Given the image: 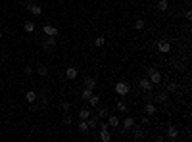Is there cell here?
<instances>
[{"instance_id": "obj_25", "label": "cell", "mask_w": 192, "mask_h": 142, "mask_svg": "<svg viewBox=\"0 0 192 142\" xmlns=\"http://www.w3.org/2000/svg\"><path fill=\"white\" fill-rule=\"evenodd\" d=\"M108 108H100V109H98V113H96V115H98V119H104V117H108Z\"/></svg>"}, {"instance_id": "obj_14", "label": "cell", "mask_w": 192, "mask_h": 142, "mask_svg": "<svg viewBox=\"0 0 192 142\" xmlns=\"http://www.w3.org/2000/svg\"><path fill=\"white\" fill-rule=\"evenodd\" d=\"M98 121H100V119H98V115H92V113H91V117L87 119L88 129H96V127H98Z\"/></svg>"}, {"instance_id": "obj_10", "label": "cell", "mask_w": 192, "mask_h": 142, "mask_svg": "<svg viewBox=\"0 0 192 142\" xmlns=\"http://www.w3.org/2000/svg\"><path fill=\"white\" fill-rule=\"evenodd\" d=\"M167 138L169 140H177L179 138V129L177 127H169L167 129Z\"/></svg>"}, {"instance_id": "obj_8", "label": "cell", "mask_w": 192, "mask_h": 142, "mask_svg": "<svg viewBox=\"0 0 192 142\" xmlns=\"http://www.w3.org/2000/svg\"><path fill=\"white\" fill-rule=\"evenodd\" d=\"M42 33L46 35V36H58V27H54V25H44L42 27Z\"/></svg>"}, {"instance_id": "obj_27", "label": "cell", "mask_w": 192, "mask_h": 142, "mask_svg": "<svg viewBox=\"0 0 192 142\" xmlns=\"http://www.w3.org/2000/svg\"><path fill=\"white\" fill-rule=\"evenodd\" d=\"M144 138V131L142 129H134V140H142Z\"/></svg>"}, {"instance_id": "obj_24", "label": "cell", "mask_w": 192, "mask_h": 142, "mask_svg": "<svg viewBox=\"0 0 192 142\" xmlns=\"http://www.w3.org/2000/svg\"><path fill=\"white\" fill-rule=\"evenodd\" d=\"M37 73H39L40 77H46L48 75V67L46 66H39V67H37Z\"/></svg>"}, {"instance_id": "obj_12", "label": "cell", "mask_w": 192, "mask_h": 142, "mask_svg": "<svg viewBox=\"0 0 192 142\" xmlns=\"http://www.w3.org/2000/svg\"><path fill=\"white\" fill-rule=\"evenodd\" d=\"M144 113H146V115H154V113H158L156 106H154V104L150 102V100H148V104H146V106H144Z\"/></svg>"}, {"instance_id": "obj_35", "label": "cell", "mask_w": 192, "mask_h": 142, "mask_svg": "<svg viewBox=\"0 0 192 142\" xmlns=\"http://www.w3.org/2000/svg\"><path fill=\"white\" fill-rule=\"evenodd\" d=\"M150 123V115H144L142 117V125H148Z\"/></svg>"}, {"instance_id": "obj_20", "label": "cell", "mask_w": 192, "mask_h": 142, "mask_svg": "<svg viewBox=\"0 0 192 142\" xmlns=\"http://www.w3.org/2000/svg\"><path fill=\"white\" fill-rule=\"evenodd\" d=\"M23 31H25V33H33V31H35V23L33 21H25L23 23Z\"/></svg>"}, {"instance_id": "obj_28", "label": "cell", "mask_w": 192, "mask_h": 142, "mask_svg": "<svg viewBox=\"0 0 192 142\" xmlns=\"http://www.w3.org/2000/svg\"><path fill=\"white\" fill-rule=\"evenodd\" d=\"M179 90V84L177 83H169L167 84V92H177Z\"/></svg>"}, {"instance_id": "obj_6", "label": "cell", "mask_w": 192, "mask_h": 142, "mask_svg": "<svg viewBox=\"0 0 192 142\" xmlns=\"http://www.w3.org/2000/svg\"><path fill=\"white\" fill-rule=\"evenodd\" d=\"M108 125H110L112 129H119V125H121L119 117H117V115H113V113H108Z\"/></svg>"}, {"instance_id": "obj_16", "label": "cell", "mask_w": 192, "mask_h": 142, "mask_svg": "<svg viewBox=\"0 0 192 142\" xmlns=\"http://www.w3.org/2000/svg\"><path fill=\"white\" fill-rule=\"evenodd\" d=\"M77 129H79L81 133H88V131H91V129H88L87 119H81V121H79V125H77Z\"/></svg>"}, {"instance_id": "obj_13", "label": "cell", "mask_w": 192, "mask_h": 142, "mask_svg": "<svg viewBox=\"0 0 192 142\" xmlns=\"http://www.w3.org/2000/svg\"><path fill=\"white\" fill-rule=\"evenodd\" d=\"M100 140H102V142H110V140H112L110 129H100Z\"/></svg>"}, {"instance_id": "obj_7", "label": "cell", "mask_w": 192, "mask_h": 142, "mask_svg": "<svg viewBox=\"0 0 192 142\" xmlns=\"http://www.w3.org/2000/svg\"><path fill=\"white\" fill-rule=\"evenodd\" d=\"M27 12H31L33 15H40L42 14V6H37L35 2H27Z\"/></svg>"}, {"instance_id": "obj_22", "label": "cell", "mask_w": 192, "mask_h": 142, "mask_svg": "<svg viewBox=\"0 0 192 142\" xmlns=\"http://www.w3.org/2000/svg\"><path fill=\"white\" fill-rule=\"evenodd\" d=\"M88 117H91V109H88V108H83L79 111V119H88Z\"/></svg>"}, {"instance_id": "obj_3", "label": "cell", "mask_w": 192, "mask_h": 142, "mask_svg": "<svg viewBox=\"0 0 192 142\" xmlns=\"http://www.w3.org/2000/svg\"><path fill=\"white\" fill-rule=\"evenodd\" d=\"M158 52H160V54H169L171 52V42L165 40V39H161L160 42H158Z\"/></svg>"}, {"instance_id": "obj_34", "label": "cell", "mask_w": 192, "mask_h": 142, "mask_svg": "<svg viewBox=\"0 0 192 142\" xmlns=\"http://www.w3.org/2000/svg\"><path fill=\"white\" fill-rule=\"evenodd\" d=\"M33 71H35V69H33V67H29V66H27V67H25V69H23V73H25V75H31V73H33Z\"/></svg>"}, {"instance_id": "obj_37", "label": "cell", "mask_w": 192, "mask_h": 142, "mask_svg": "<svg viewBox=\"0 0 192 142\" xmlns=\"http://www.w3.org/2000/svg\"><path fill=\"white\" fill-rule=\"evenodd\" d=\"M25 2H33V0H25Z\"/></svg>"}, {"instance_id": "obj_15", "label": "cell", "mask_w": 192, "mask_h": 142, "mask_svg": "<svg viewBox=\"0 0 192 142\" xmlns=\"http://www.w3.org/2000/svg\"><path fill=\"white\" fill-rule=\"evenodd\" d=\"M65 77H67L69 81H75L77 79V69L75 67H67V69H65Z\"/></svg>"}, {"instance_id": "obj_4", "label": "cell", "mask_w": 192, "mask_h": 142, "mask_svg": "<svg viewBox=\"0 0 192 142\" xmlns=\"http://www.w3.org/2000/svg\"><path fill=\"white\" fill-rule=\"evenodd\" d=\"M56 44H58L56 36H46V39H44V42H42V50H44V52H48L50 48H54Z\"/></svg>"}, {"instance_id": "obj_31", "label": "cell", "mask_w": 192, "mask_h": 142, "mask_svg": "<svg viewBox=\"0 0 192 142\" xmlns=\"http://www.w3.org/2000/svg\"><path fill=\"white\" fill-rule=\"evenodd\" d=\"M64 125H73V117L69 115V113H65V117H64Z\"/></svg>"}, {"instance_id": "obj_30", "label": "cell", "mask_w": 192, "mask_h": 142, "mask_svg": "<svg viewBox=\"0 0 192 142\" xmlns=\"http://www.w3.org/2000/svg\"><path fill=\"white\" fill-rule=\"evenodd\" d=\"M94 44H96V46H104V44H106V39H104V36H96Z\"/></svg>"}, {"instance_id": "obj_17", "label": "cell", "mask_w": 192, "mask_h": 142, "mask_svg": "<svg viewBox=\"0 0 192 142\" xmlns=\"http://www.w3.org/2000/svg\"><path fill=\"white\" fill-rule=\"evenodd\" d=\"M167 98H169V92H167V90H161V92H158V94H156L158 102H167Z\"/></svg>"}, {"instance_id": "obj_11", "label": "cell", "mask_w": 192, "mask_h": 142, "mask_svg": "<svg viewBox=\"0 0 192 142\" xmlns=\"http://www.w3.org/2000/svg\"><path fill=\"white\" fill-rule=\"evenodd\" d=\"M92 94H94V90H92V88H87V87H85V88H83V92H81V100H83V102H88V98H91Z\"/></svg>"}, {"instance_id": "obj_33", "label": "cell", "mask_w": 192, "mask_h": 142, "mask_svg": "<svg viewBox=\"0 0 192 142\" xmlns=\"http://www.w3.org/2000/svg\"><path fill=\"white\" fill-rule=\"evenodd\" d=\"M62 109H64L65 113H67L69 109H71V104H69V102H64V104H62Z\"/></svg>"}, {"instance_id": "obj_18", "label": "cell", "mask_w": 192, "mask_h": 142, "mask_svg": "<svg viewBox=\"0 0 192 142\" xmlns=\"http://www.w3.org/2000/svg\"><path fill=\"white\" fill-rule=\"evenodd\" d=\"M85 87H87V88H92V90H94V88H96V81L92 79V77H85Z\"/></svg>"}, {"instance_id": "obj_36", "label": "cell", "mask_w": 192, "mask_h": 142, "mask_svg": "<svg viewBox=\"0 0 192 142\" xmlns=\"http://www.w3.org/2000/svg\"><path fill=\"white\" fill-rule=\"evenodd\" d=\"M2 36H4V35H2V31H0V39H2Z\"/></svg>"}, {"instance_id": "obj_26", "label": "cell", "mask_w": 192, "mask_h": 142, "mask_svg": "<svg viewBox=\"0 0 192 142\" xmlns=\"http://www.w3.org/2000/svg\"><path fill=\"white\" fill-rule=\"evenodd\" d=\"M167 6H169V2H167V0H160V2H158V10H160V12H165Z\"/></svg>"}, {"instance_id": "obj_21", "label": "cell", "mask_w": 192, "mask_h": 142, "mask_svg": "<svg viewBox=\"0 0 192 142\" xmlns=\"http://www.w3.org/2000/svg\"><path fill=\"white\" fill-rule=\"evenodd\" d=\"M25 100H27L29 104H33V102L37 100V92H35V90H29V92L25 94Z\"/></svg>"}, {"instance_id": "obj_32", "label": "cell", "mask_w": 192, "mask_h": 142, "mask_svg": "<svg viewBox=\"0 0 192 142\" xmlns=\"http://www.w3.org/2000/svg\"><path fill=\"white\" fill-rule=\"evenodd\" d=\"M39 98H40V102H42V106H46V104L50 102V100H48V96H46V94H40Z\"/></svg>"}, {"instance_id": "obj_9", "label": "cell", "mask_w": 192, "mask_h": 142, "mask_svg": "<svg viewBox=\"0 0 192 142\" xmlns=\"http://www.w3.org/2000/svg\"><path fill=\"white\" fill-rule=\"evenodd\" d=\"M138 87H140L142 90L146 92V90H152V87H154V84L150 83V79H148V77H142V79L138 81Z\"/></svg>"}, {"instance_id": "obj_5", "label": "cell", "mask_w": 192, "mask_h": 142, "mask_svg": "<svg viewBox=\"0 0 192 142\" xmlns=\"http://www.w3.org/2000/svg\"><path fill=\"white\" fill-rule=\"evenodd\" d=\"M121 131H133V127H134V117H131V115H127L123 121H121Z\"/></svg>"}, {"instance_id": "obj_2", "label": "cell", "mask_w": 192, "mask_h": 142, "mask_svg": "<svg viewBox=\"0 0 192 142\" xmlns=\"http://www.w3.org/2000/svg\"><path fill=\"white\" fill-rule=\"evenodd\" d=\"M113 90H115V94H117V96H127L129 92H131V87H129V83L121 81V83H115Z\"/></svg>"}, {"instance_id": "obj_1", "label": "cell", "mask_w": 192, "mask_h": 142, "mask_svg": "<svg viewBox=\"0 0 192 142\" xmlns=\"http://www.w3.org/2000/svg\"><path fill=\"white\" fill-rule=\"evenodd\" d=\"M146 77H148L150 79V83L152 84H158V83H161V73L156 69V67H148V69H146Z\"/></svg>"}, {"instance_id": "obj_23", "label": "cell", "mask_w": 192, "mask_h": 142, "mask_svg": "<svg viewBox=\"0 0 192 142\" xmlns=\"http://www.w3.org/2000/svg\"><path fill=\"white\" fill-rule=\"evenodd\" d=\"M88 104H91L92 108H96L98 104H100V96H96V94H92L91 98H88Z\"/></svg>"}, {"instance_id": "obj_19", "label": "cell", "mask_w": 192, "mask_h": 142, "mask_svg": "<svg viewBox=\"0 0 192 142\" xmlns=\"http://www.w3.org/2000/svg\"><path fill=\"white\" fill-rule=\"evenodd\" d=\"M144 27H146V21H144L142 17H138L137 21H134V29H137V31H142Z\"/></svg>"}, {"instance_id": "obj_29", "label": "cell", "mask_w": 192, "mask_h": 142, "mask_svg": "<svg viewBox=\"0 0 192 142\" xmlns=\"http://www.w3.org/2000/svg\"><path fill=\"white\" fill-rule=\"evenodd\" d=\"M117 109H119V111H123V113H125V111H127L129 108H127V104H125L123 100H119V102H117Z\"/></svg>"}]
</instances>
